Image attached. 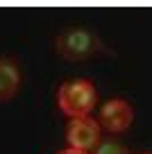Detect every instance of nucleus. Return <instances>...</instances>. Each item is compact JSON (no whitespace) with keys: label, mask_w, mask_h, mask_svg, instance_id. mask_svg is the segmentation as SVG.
<instances>
[{"label":"nucleus","mask_w":152,"mask_h":154,"mask_svg":"<svg viewBox=\"0 0 152 154\" xmlns=\"http://www.w3.org/2000/svg\"><path fill=\"white\" fill-rule=\"evenodd\" d=\"M57 154H86V152H82V149H73V147H68V149H62V152H57Z\"/></svg>","instance_id":"obj_7"},{"label":"nucleus","mask_w":152,"mask_h":154,"mask_svg":"<svg viewBox=\"0 0 152 154\" xmlns=\"http://www.w3.org/2000/svg\"><path fill=\"white\" fill-rule=\"evenodd\" d=\"M55 48L68 61H82L86 57H93V54L107 50L98 34L91 32V29H84V27L64 29L57 36V41H55Z\"/></svg>","instance_id":"obj_1"},{"label":"nucleus","mask_w":152,"mask_h":154,"mask_svg":"<svg viewBox=\"0 0 152 154\" xmlns=\"http://www.w3.org/2000/svg\"><path fill=\"white\" fill-rule=\"evenodd\" d=\"M93 154H129V152L118 140H100L93 147Z\"/></svg>","instance_id":"obj_6"},{"label":"nucleus","mask_w":152,"mask_h":154,"mask_svg":"<svg viewBox=\"0 0 152 154\" xmlns=\"http://www.w3.org/2000/svg\"><path fill=\"white\" fill-rule=\"evenodd\" d=\"M66 140L73 149L89 152L100 143V125L98 120L82 116V118H71V125L66 129Z\"/></svg>","instance_id":"obj_3"},{"label":"nucleus","mask_w":152,"mask_h":154,"mask_svg":"<svg viewBox=\"0 0 152 154\" xmlns=\"http://www.w3.org/2000/svg\"><path fill=\"white\" fill-rule=\"evenodd\" d=\"M59 109L71 118L89 116V111L95 106V88L89 79H75L59 86L57 93Z\"/></svg>","instance_id":"obj_2"},{"label":"nucleus","mask_w":152,"mask_h":154,"mask_svg":"<svg viewBox=\"0 0 152 154\" xmlns=\"http://www.w3.org/2000/svg\"><path fill=\"white\" fill-rule=\"evenodd\" d=\"M134 120V111L129 106V102L125 100H109L102 109H100V120L98 125L105 127L111 134H120L125 131Z\"/></svg>","instance_id":"obj_4"},{"label":"nucleus","mask_w":152,"mask_h":154,"mask_svg":"<svg viewBox=\"0 0 152 154\" xmlns=\"http://www.w3.org/2000/svg\"><path fill=\"white\" fill-rule=\"evenodd\" d=\"M147 154H152V152H147Z\"/></svg>","instance_id":"obj_8"},{"label":"nucleus","mask_w":152,"mask_h":154,"mask_svg":"<svg viewBox=\"0 0 152 154\" xmlns=\"http://www.w3.org/2000/svg\"><path fill=\"white\" fill-rule=\"evenodd\" d=\"M21 86L18 66L9 59H0V102H7L16 95Z\"/></svg>","instance_id":"obj_5"}]
</instances>
